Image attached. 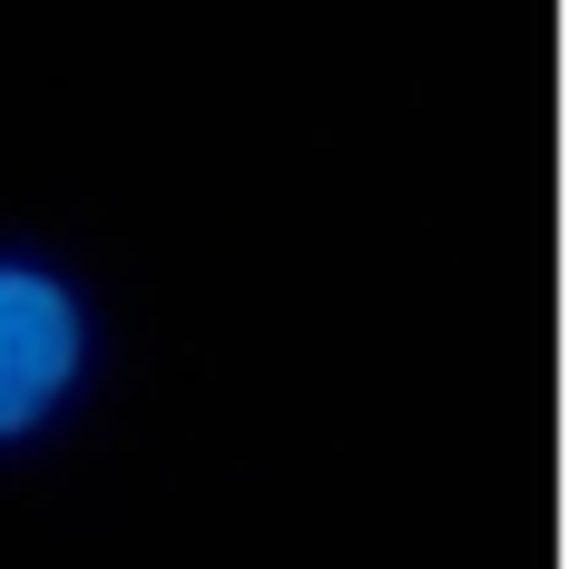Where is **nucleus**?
<instances>
[{"label":"nucleus","instance_id":"obj_1","mask_svg":"<svg viewBox=\"0 0 569 569\" xmlns=\"http://www.w3.org/2000/svg\"><path fill=\"white\" fill-rule=\"evenodd\" d=\"M99 373V315L69 266L0 246V452L40 442Z\"/></svg>","mask_w":569,"mask_h":569}]
</instances>
